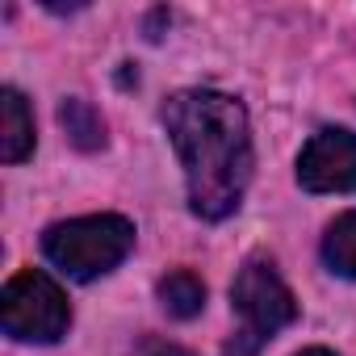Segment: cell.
<instances>
[{
	"instance_id": "obj_5",
	"label": "cell",
	"mask_w": 356,
	"mask_h": 356,
	"mask_svg": "<svg viewBox=\"0 0 356 356\" xmlns=\"http://www.w3.org/2000/svg\"><path fill=\"white\" fill-rule=\"evenodd\" d=\"M298 185L306 193H356V134L318 130L298 155Z\"/></svg>"
},
{
	"instance_id": "obj_10",
	"label": "cell",
	"mask_w": 356,
	"mask_h": 356,
	"mask_svg": "<svg viewBox=\"0 0 356 356\" xmlns=\"http://www.w3.org/2000/svg\"><path fill=\"white\" fill-rule=\"evenodd\" d=\"M151 356H193V352H185V348H172V343H163V348H155Z\"/></svg>"
},
{
	"instance_id": "obj_8",
	"label": "cell",
	"mask_w": 356,
	"mask_h": 356,
	"mask_svg": "<svg viewBox=\"0 0 356 356\" xmlns=\"http://www.w3.org/2000/svg\"><path fill=\"white\" fill-rule=\"evenodd\" d=\"M323 260L339 277H356V210L339 214L323 235Z\"/></svg>"
},
{
	"instance_id": "obj_4",
	"label": "cell",
	"mask_w": 356,
	"mask_h": 356,
	"mask_svg": "<svg viewBox=\"0 0 356 356\" xmlns=\"http://www.w3.org/2000/svg\"><path fill=\"white\" fill-rule=\"evenodd\" d=\"M0 327L22 343H55L72 327V306L42 268H22L0 293Z\"/></svg>"
},
{
	"instance_id": "obj_2",
	"label": "cell",
	"mask_w": 356,
	"mask_h": 356,
	"mask_svg": "<svg viewBox=\"0 0 356 356\" xmlns=\"http://www.w3.org/2000/svg\"><path fill=\"white\" fill-rule=\"evenodd\" d=\"M134 248V222L122 214H88L47 227L42 252L72 281H97L113 273Z\"/></svg>"
},
{
	"instance_id": "obj_11",
	"label": "cell",
	"mask_w": 356,
	"mask_h": 356,
	"mask_svg": "<svg viewBox=\"0 0 356 356\" xmlns=\"http://www.w3.org/2000/svg\"><path fill=\"white\" fill-rule=\"evenodd\" d=\"M298 356H335V352H327V348H302Z\"/></svg>"
},
{
	"instance_id": "obj_1",
	"label": "cell",
	"mask_w": 356,
	"mask_h": 356,
	"mask_svg": "<svg viewBox=\"0 0 356 356\" xmlns=\"http://www.w3.org/2000/svg\"><path fill=\"white\" fill-rule=\"evenodd\" d=\"M163 126L185 163L189 210L206 222L231 218L248 193L252 163H256L243 105L214 88H189L168 97Z\"/></svg>"
},
{
	"instance_id": "obj_7",
	"label": "cell",
	"mask_w": 356,
	"mask_h": 356,
	"mask_svg": "<svg viewBox=\"0 0 356 356\" xmlns=\"http://www.w3.org/2000/svg\"><path fill=\"white\" fill-rule=\"evenodd\" d=\"M159 306L172 314V318H197L202 306H206V285L197 273L189 268H176L159 281Z\"/></svg>"
},
{
	"instance_id": "obj_9",
	"label": "cell",
	"mask_w": 356,
	"mask_h": 356,
	"mask_svg": "<svg viewBox=\"0 0 356 356\" xmlns=\"http://www.w3.org/2000/svg\"><path fill=\"white\" fill-rule=\"evenodd\" d=\"M59 122H63V130L72 134V143H76L80 151H97V147H105V122H101V113H97L88 101H80V97L63 101Z\"/></svg>"
},
{
	"instance_id": "obj_6",
	"label": "cell",
	"mask_w": 356,
	"mask_h": 356,
	"mask_svg": "<svg viewBox=\"0 0 356 356\" xmlns=\"http://www.w3.org/2000/svg\"><path fill=\"white\" fill-rule=\"evenodd\" d=\"M34 151V118L30 105L17 88L0 92V159L5 163H22Z\"/></svg>"
},
{
	"instance_id": "obj_3",
	"label": "cell",
	"mask_w": 356,
	"mask_h": 356,
	"mask_svg": "<svg viewBox=\"0 0 356 356\" xmlns=\"http://www.w3.org/2000/svg\"><path fill=\"white\" fill-rule=\"evenodd\" d=\"M231 306L239 310L243 327L227 343V356H256L281 327H289L298 318V302H293L289 285L264 256L243 260V268L235 273V285H231Z\"/></svg>"
}]
</instances>
